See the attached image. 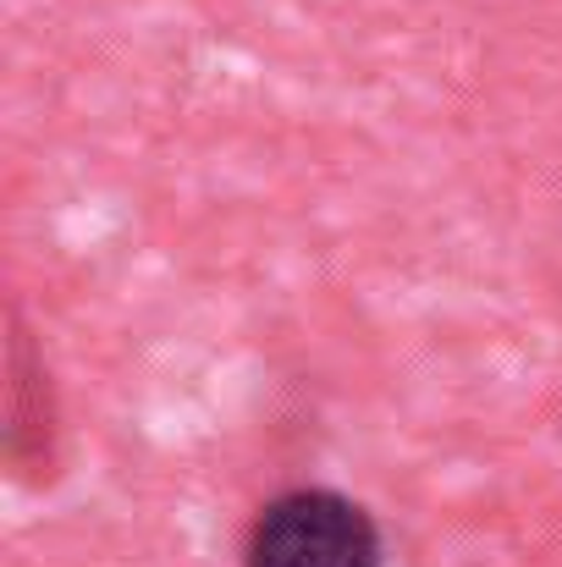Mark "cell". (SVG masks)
<instances>
[{
  "mask_svg": "<svg viewBox=\"0 0 562 567\" xmlns=\"http://www.w3.org/2000/svg\"><path fill=\"white\" fill-rule=\"evenodd\" d=\"M237 567H386V529L337 485H287L248 518Z\"/></svg>",
  "mask_w": 562,
  "mask_h": 567,
  "instance_id": "1",
  "label": "cell"
},
{
  "mask_svg": "<svg viewBox=\"0 0 562 567\" xmlns=\"http://www.w3.org/2000/svg\"><path fill=\"white\" fill-rule=\"evenodd\" d=\"M6 468L17 491H50L67 468L61 396L22 309H6Z\"/></svg>",
  "mask_w": 562,
  "mask_h": 567,
  "instance_id": "2",
  "label": "cell"
}]
</instances>
